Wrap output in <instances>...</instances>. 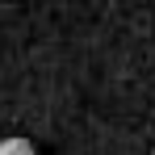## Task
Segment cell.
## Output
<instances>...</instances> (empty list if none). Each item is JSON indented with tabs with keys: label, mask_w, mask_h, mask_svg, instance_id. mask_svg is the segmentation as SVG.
I'll list each match as a JSON object with an SVG mask.
<instances>
[{
	"label": "cell",
	"mask_w": 155,
	"mask_h": 155,
	"mask_svg": "<svg viewBox=\"0 0 155 155\" xmlns=\"http://www.w3.org/2000/svg\"><path fill=\"white\" fill-rule=\"evenodd\" d=\"M0 155H34V143L29 138H4L0 143Z\"/></svg>",
	"instance_id": "obj_1"
},
{
	"label": "cell",
	"mask_w": 155,
	"mask_h": 155,
	"mask_svg": "<svg viewBox=\"0 0 155 155\" xmlns=\"http://www.w3.org/2000/svg\"><path fill=\"white\" fill-rule=\"evenodd\" d=\"M151 155H155V151H151Z\"/></svg>",
	"instance_id": "obj_2"
}]
</instances>
